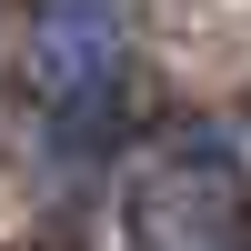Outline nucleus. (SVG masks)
<instances>
[{
    "label": "nucleus",
    "mask_w": 251,
    "mask_h": 251,
    "mask_svg": "<svg viewBox=\"0 0 251 251\" xmlns=\"http://www.w3.org/2000/svg\"><path fill=\"white\" fill-rule=\"evenodd\" d=\"M30 91L91 151L131 91V10L121 0H30Z\"/></svg>",
    "instance_id": "f03ea898"
},
{
    "label": "nucleus",
    "mask_w": 251,
    "mask_h": 251,
    "mask_svg": "<svg viewBox=\"0 0 251 251\" xmlns=\"http://www.w3.org/2000/svg\"><path fill=\"white\" fill-rule=\"evenodd\" d=\"M121 251H251V181L231 131H171L131 161Z\"/></svg>",
    "instance_id": "f257e3e1"
}]
</instances>
